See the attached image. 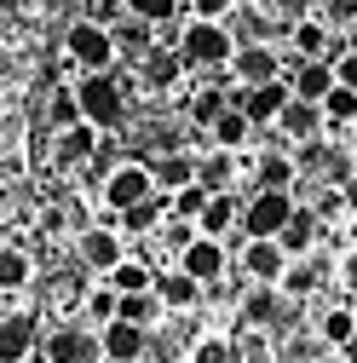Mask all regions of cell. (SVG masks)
<instances>
[{"label": "cell", "instance_id": "f546056e", "mask_svg": "<svg viewBox=\"0 0 357 363\" xmlns=\"http://www.w3.org/2000/svg\"><path fill=\"white\" fill-rule=\"evenodd\" d=\"M191 363H237V352H231V340H219V335H202V340L191 346Z\"/></svg>", "mask_w": 357, "mask_h": 363}, {"label": "cell", "instance_id": "ffe728a7", "mask_svg": "<svg viewBox=\"0 0 357 363\" xmlns=\"http://www.w3.org/2000/svg\"><path fill=\"white\" fill-rule=\"evenodd\" d=\"M311 237H317V213H305V208H294V219L283 225V237H277V248H283V254H300V248H311Z\"/></svg>", "mask_w": 357, "mask_h": 363}, {"label": "cell", "instance_id": "8d00e7d4", "mask_svg": "<svg viewBox=\"0 0 357 363\" xmlns=\"http://www.w3.org/2000/svg\"><path fill=\"white\" fill-rule=\"evenodd\" d=\"M294 47H300V58H317L323 52V23H294Z\"/></svg>", "mask_w": 357, "mask_h": 363}, {"label": "cell", "instance_id": "f6af8a7d", "mask_svg": "<svg viewBox=\"0 0 357 363\" xmlns=\"http://www.w3.org/2000/svg\"><path fill=\"white\" fill-rule=\"evenodd\" d=\"M265 6H271L277 18H300V0H265Z\"/></svg>", "mask_w": 357, "mask_h": 363}, {"label": "cell", "instance_id": "5b68a950", "mask_svg": "<svg viewBox=\"0 0 357 363\" xmlns=\"http://www.w3.org/2000/svg\"><path fill=\"white\" fill-rule=\"evenodd\" d=\"M150 196H156V179H150V167H139V162H127V167H115V173L104 179V202H110L115 213L139 208V202H150Z\"/></svg>", "mask_w": 357, "mask_h": 363}, {"label": "cell", "instance_id": "9c48e42d", "mask_svg": "<svg viewBox=\"0 0 357 363\" xmlns=\"http://www.w3.org/2000/svg\"><path fill=\"white\" fill-rule=\"evenodd\" d=\"M98 352H104L110 363H139V357L150 352V335H144L139 323H121V317H115V323L98 329Z\"/></svg>", "mask_w": 357, "mask_h": 363}, {"label": "cell", "instance_id": "ba28073f", "mask_svg": "<svg viewBox=\"0 0 357 363\" xmlns=\"http://www.w3.org/2000/svg\"><path fill=\"white\" fill-rule=\"evenodd\" d=\"M40 323L23 311V317H0V363H29L35 352H40Z\"/></svg>", "mask_w": 357, "mask_h": 363}, {"label": "cell", "instance_id": "30bf717a", "mask_svg": "<svg viewBox=\"0 0 357 363\" xmlns=\"http://www.w3.org/2000/svg\"><path fill=\"white\" fill-rule=\"evenodd\" d=\"M178 271L196 277V283H213L219 271H225V248H219V237H196L185 254H178Z\"/></svg>", "mask_w": 357, "mask_h": 363}, {"label": "cell", "instance_id": "6da1fadb", "mask_svg": "<svg viewBox=\"0 0 357 363\" xmlns=\"http://www.w3.org/2000/svg\"><path fill=\"white\" fill-rule=\"evenodd\" d=\"M178 58H185V64H202V69H219V64H231V58H237V40H231L225 23L196 18L185 35H178Z\"/></svg>", "mask_w": 357, "mask_h": 363}, {"label": "cell", "instance_id": "e575fe53", "mask_svg": "<svg viewBox=\"0 0 357 363\" xmlns=\"http://www.w3.org/2000/svg\"><path fill=\"white\" fill-rule=\"evenodd\" d=\"M81 121V99L69 93V86H58L52 93V127H75Z\"/></svg>", "mask_w": 357, "mask_h": 363}, {"label": "cell", "instance_id": "277c9868", "mask_svg": "<svg viewBox=\"0 0 357 363\" xmlns=\"http://www.w3.org/2000/svg\"><path fill=\"white\" fill-rule=\"evenodd\" d=\"M69 58L75 64H86V75H98L110 58H115V35L104 29V23H69Z\"/></svg>", "mask_w": 357, "mask_h": 363}, {"label": "cell", "instance_id": "7402d4cb", "mask_svg": "<svg viewBox=\"0 0 357 363\" xmlns=\"http://www.w3.org/2000/svg\"><path fill=\"white\" fill-rule=\"evenodd\" d=\"M202 237H225L231 231V225H237V202L231 196H208V208H202Z\"/></svg>", "mask_w": 357, "mask_h": 363}, {"label": "cell", "instance_id": "4316f807", "mask_svg": "<svg viewBox=\"0 0 357 363\" xmlns=\"http://www.w3.org/2000/svg\"><path fill=\"white\" fill-rule=\"evenodd\" d=\"M23 283H29V254L0 248V289H23Z\"/></svg>", "mask_w": 357, "mask_h": 363}, {"label": "cell", "instance_id": "d4e9b609", "mask_svg": "<svg viewBox=\"0 0 357 363\" xmlns=\"http://www.w3.org/2000/svg\"><path fill=\"white\" fill-rule=\"evenodd\" d=\"M242 311H248V323H277V311H283V300H277V289L271 283H259L248 300H242Z\"/></svg>", "mask_w": 357, "mask_h": 363}, {"label": "cell", "instance_id": "8992f818", "mask_svg": "<svg viewBox=\"0 0 357 363\" xmlns=\"http://www.w3.org/2000/svg\"><path fill=\"white\" fill-rule=\"evenodd\" d=\"M40 357H47V363H98L104 352H98V335L64 323V329H52L47 340H40Z\"/></svg>", "mask_w": 357, "mask_h": 363}, {"label": "cell", "instance_id": "4fadbf2b", "mask_svg": "<svg viewBox=\"0 0 357 363\" xmlns=\"http://www.w3.org/2000/svg\"><path fill=\"white\" fill-rule=\"evenodd\" d=\"M242 271H248L254 283H283L288 254H283L277 242H248V254H242Z\"/></svg>", "mask_w": 357, "mask_h": 363}, {"label": "cell", "instance_id": "d590c367", "mask_svg": "<svg viewBox=\"0 0 357 363\" xmlns=\"http://www.w3.org/2000/svg\"><path fill=\"white\" fill-rule=\"evenodd\" d=\"M115 306H121L115 289H93V294H86V311H93L98 323H115Z\"/></svg>", "mask_w": 357, "mask_h": 363}, {"label": "cell", "instance_id": "7bdbcfd3", "mask_svg": "<svg viewBox=\"0 0 357 363\" xmlns=\"http://www.w3.org/2000/svg\"><path fill=\"white\" fill-rule=\"evenodd\" d=\"M323 12H329L334 23H351V18H357V0H323Z\"/></svg>", "mask_w": 357, "mask_h": 363}, {"label": "cell", "instance_id": "74e56055", "mask_svg": "<svg viewBox=\"0 0 357 363\" xmlns=\"http://www.w3.org/2000/svg\"><path fill=\"white\" fill-rule=\"evenodd\" d=\"M173 208L185 213V219H202V208H208V191H202V185H185V191L173 196Z\"/></svg>", "mask_w": 357, "mask_h": 363}, {"label": "cell", "instance_id": "f35d334b", "mask_svg": "<svg viewBox=\"0 0 357 363\" xmlns=\"http://www.w3.org/2000/svg\"><path fill=\"white\" fill-rule=\"evenodd\" d=\"M311 283H317V271H311V265H288L283 271V294H311Z\"/></svg>", "mask_w": 357, "mask_h": 363}, {"label": "cell", "instance_id": "52a82bcc", "mask_svg": "<svg viewBox=\"0 0 357 363\" xmlns=\"http://www.w3.org/2000/svg\"><path fill=\"white\" fill-rule=\"evenodd\" d=\"M288 99H294V86H288V81H265V86H242V93L231 99V110H242V116L259 127V121H277Z\"/></svg>", "mask_w": 357, "mask_h": 363}, {"label": "cell", "instance_id": "d6a6232c", "mask_svg": "<svg viewBox=\"0 0 357 363\" xmlns=\"http://www.w3.org/2000/svg\"><path fill=\"white\" fill-rule=\"evenodd\" d=\"M127 12L139 18V23H150V29H156V23H167V18H173V0H127Z\"/></svg>", "mask_w": 357, "mask_h": 363}, {"label": "cell", "instance_id": "f1b7e54d", "mask_svg": "<svg viewBox=\"0 0 357 363\" xmlns=\"http://www.w3.org/2000/svg\"><path fill=\"white\" fill-rule=\"evenodd\" d=\"M115 47L121 52H150V23H139V18L115 23Z\"/></svg>", "mask_w": 357, "mask_h": 363}, {"label": "cell", "instance_id": "9a60e30c", "mask_svg": "<svg viewBox=\"0 0 357 363\" xmlns=\"http://www.w3.org/2000/svg\"><path fill=\"white\" fill-rule=\"evenodd\" d=\"M231 64H237V81H242V86H265V81H277V52H271V47H242Z\"/></svg>", "mask_w": 357, "mask_h": 363}, {"label": "cell", "instance_id": "603a6c76", "mask_svg": "<svg viewBox=\"0 0 357 363\" xmlns=\"http://www.w3.org/2000/svg\"><path fill=\"white\" fill-rule=\"evenodd\" d=\"M115 317H121V323H139V329H150V317H162V300H156V289H150V294H121Z\"/></svg>", "mask_w": 357, "mask_h": 363}, {"label": "cell", "instance_id": "484cf974", "mask_svg": "<svg viewBox=\"0 0 357 363\" xmlns=\"http://www.w3.org/2000/svg\"><path fill=\"white\" fill-rule=\"evenodd\" d=\"M156 219H167V196H150V202H139V208L121 213L127 231H156Z\"/></svg>", "mask_w": 357, "mask_h": 363}, {"label": "cell", "instance_id": "cb8c5ba5", "mask_svg": "<svg viewBox=\"0 0 357 363\" xmlns=\"http://www.w3.org/2000/svg\"><path fill=\"white\" fill-rule=\"evenodd\" d=\"M248 133H254V121H248L242 110H225V116L213 121V139H219V150H237V145L248 139Z\"/></svg>", "mask_w": 357, "mask_h": 363}, {"label": "cell", "instance_id": "8fae6325", "mask_svg": "<svg viewBox=\"0 0 357 363\" xmlns=\"http://www.w3.org/2000/svg\"><path fill=\"white\" fill-rule=\"evenodd\" d=\"M121 259H127V248H121L115 231H104V225L81 231V265H93V271H115Z\"/></svg>", "mask_w": 357, "mask_h": 363}, {"label": "cell", "instance_id": "7dc6e473", "mask_svg": "<svg viewBox=\"0 0 357 363\" xmlns=\"http://www.w3.org/2000/svg\"><path fill=\"white\" fill-rule=\"evenodd\" d=\"M340 363H357V335H351V340L340 346Z\"/></svg>", "mask_w": 357, "mask_h": 363}, {"label": "cell", "instance_id": "60d3db41", "mask_svg": "<svg viewBox=\"0 0 357 363\" xmlns=\"http://www.w3.org/2000/svg\"><path fill=\"white\" fill-rule=\"evenodd\" d=\"M121 6L127 0H93V23H121Z\"/></svg>", "mask_w": 357, "mask_h": 363}, {"label": "cell", "instance_id": "bcb514c9", "mask_svg": "<svg viewBox=\"0 0 357 363\" xmlns=\"http://www.w3.org/2000/svg\"><path fill=\"white\" fill-rule=\"evenodd\" d=\"M346 289H351V294H357V254H351V259H346Z\"/></svg>", "mask_w": 357, "mask_h": 363}, {"label": "cell", "instance_id": "836d02e7", "mask_svg": "<svg viewBox=\"0 0 357 363\" xmlns=\"http://www.w3.org/2000/svg\"><path fill=\"white\" fill-rule=\"evenodd\" d=\"M323 116H334V121H351V116H357V93L334 81V93L323 99Z\"/></svg>", "mask_w": 357, "mask_h": 363}, {"label": "cell", "instance_id": "ac0fdd59", "mask_svg": "<svg viewBox=\"0 0 357 363\" xmlns=\"http://www.w3.org/2000/svg\"><path fill=\"white\" fill-rule=\"evenodd\" d=\"M150 179L162 185V196H167V191H185V185H196V162L173 150V156H162V162L150 167Z\"/></svg>", "mask_w": 357, "mask_h": 363}, {"label": "cell", "instance_id": "4dcf8cb0", "mask_svg": "<svg viewBox=\"0 0 357 363\" xmlns=\"http://www.w3.org/2000/svg\"><path fill=\"white\" fill-rule=\"evenodd\" d=\"M288 179H294V162H283V156L259 162V191H288Z\"/></svg>", "mask_w": 357, "mask_h": 363}, {"label": "cell", "instance_id": "e0dca14e", "mask_svg": "<svg viewBox=\"0 0 357 363\" xmlns=\"http://www.w3.org/2000/svg\"><path fill=\"white\" fill-rule=\"evenodd\" d=\"M277 121H283V133H288V139H317V127H323V104H305V99H288Z\"/></svg>", "mask_w": 357, "mask_h": 363}, {"label": "cell", "instance_id": "7a4b0ae2", "mask_svg": "<svg viewBox=\"0 0 357 363\" xmlns=\"http://www.w3.org/2000/svg\"><path fill=\"white\" fill-rule=\"evenodd\" d=\"M288 219H294L288 191H254V202L242 208V231H248V242H277Z\"/></svg>", "mask_w": 357, "mask_h": 363}, {"label": "cell", "instance_id": "83f0119b", "mask_svg": "<svg viewBox=\"0 0 357 363\" xmlns=\"http://www.w3.org/2000/svg\"><path fill=\"white\" fill-rule=\"evenodd\" d=\"M351 335H357V311H329V317H323V340H329L334 352H340Z\"/></svg>", "mask_w": 357, "mask_h": 363}, {"label": "cell", "instance_id": "5bb4252c", "mask_svg": "<svg viewBox=\"0 0 357 363\" xmlns=\"http://www.w3.org/2000/svg\"><path fill=\"white\" fill-rule=\"evenodd\" d=\"M156 300H162V311H191L202 300V283L185 277V271H167V277H156Z\"/></svg>", "mask_w": 357, "mask_h": 363}, {"label": "cell", "instance_id": "c3c4849f", "mask_svg": "<svg viewBox=\"0 0 357 363\" xmlns=\"http://www.w3.org/2000/svg\"><path fill=\"white\" fill-rule=\"evenodd\" d=\"M346 202H351V208H357V173H351V179H346Z\"/></svg>", "mask_w": 357, "mask_h": 363}, {"label": "cell", "instance_id": "2e32d148", "mask_svg": "<svg viewBox=\"0 0 357 363\" xmlns=\"http://www.w3.org/2000/svg\"><path fill=\"white\" fill-rule=\"evenodd\" d=\"M93 150H98V127H93V121H75V127H64V133H58V162H64V167L86 162Z\"/></svg>", "mask_w": 357, "mask_h": 363}, {"label": "cell", "instance_id": "ab89813d", "mask_svg": "<svg viewBox=\"0 0 357 363\" xmlns=\"http://www.w3.org/2000/svg\"><path fill=\"white\" fill-rule=\"evenodd\" d=\"M225 110H231V104H225V99H219V93H202V99H196V110H191V116H196V121H202V127H213V121H219V116H225Z\"/></svg>", "mask_w": 357, "mask_h": 363}, {"label": "cell", "instance_id": "3957f363", "mask_svg": "<svg viewBox=\"0 0 357 363\" xmlns=\"http://www.w3.org/2000/svg\"><path fill=\"white\" fill-rule=\"evenodd\" d=\"M75 99H81V121H93V127H115V121H121V86H115L110 69L86 75V81L75 86Z\"/></svg>", "mask_w": 357, "mask_h": 363}, {"label": "cell", "instance_id": "1f68e13d", "mask_svg": "<svg viewBox=\"0 0 357 363\" xmlns=\"http://www.w3.org/2000/svg\"><path fill=\"white\" fill-rule=\"evenodd\" d=\"M178 64H185V58H173V52H144V81L150 86H167L178 75Z\"/></svg>", "mask_w": 357, "mask_h": 363}, {"label": "cell", "instance_id": "ee69618b", "mask_svg": "<svg viewBox=\"0 0 357 363\" xmlns=\"http://www.w3.org/2000/svg\"><path fill=\"white\" fill-rule=\"evenodd\" d=\"M231 6H237V0H196V12H202V18H213V23H219V18H225Z\"/></svg>", "mask_w": 357, "mask_h": 363}, {"label": "cell", "instance_id": "7c38bea8", "mask_svg": "<svg viewBox=\"0 0 357 363\" xmlns=\"http://www.w3.org/2000/svg\"><path fill=\"white\" fill-rule=\"evenodd\" d=\"M294 99H305V104H323L329 93H334V64H323V58H300V69H294Z\"/></svg>", "mask_w": 357, "mask_h": 363}, {"label": "cell", "instance_id": "44dd1931", "mask_svg": "<svg viewBox=\"0 0 357 363\" xmlns=\"http://www.w3.org/2000/svg\"><path fill=\"white\" fill-rule=\"evenodd\" d=\"M110 289H115V294H150V289H156V277H150L139 259H121V265L110 271Z\"/></svg>", "mask_w": 357, "mask_h": 363}, {"label": "cell", "instance_id": "b9f144b4", "mask_svg": "<svg viewBox=\"0 0 357 363\" xmlns=\"http://www.w3.org/2000/svg\"><path fill=\"white\" fill-rule=\"evenodd\" d=\"M334 81H340V86H351V93H357V52H346V58L334 64Z\"/></svg>", "mask_w": 357, "mask_h": 363}, {"label": "cell", "instance_id": "d6986e66", "mask_svg": "<svg viewBox=\"0 0 357 363\" xmlns=\"http://www.w3.org/2000/svg\"><path fill=\"white\" fill-rule=\"evenodd\" d=\"M231 150H219V156H208V162H196V185L208 191V196H225V185H231Z\"/></svg>", "mask_w": 357, "mask_h": 363}]
</instances>
